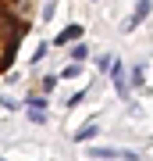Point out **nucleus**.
<instances>
[{"label": "nucleus", "instance_id": "1", "mask_svg": "<svg viewBox=\"0 0 153 161\" xmlns=\"http://www.w3.org/2000/svg\"><path fill=\"white\" fill-rule=\"evenodd\" d=\"M71 40H79V29H64L61 36H57V47H64V43H71Z\"/></svg>", "mask_w": 153, "mask_h": 161}]
</instances>
